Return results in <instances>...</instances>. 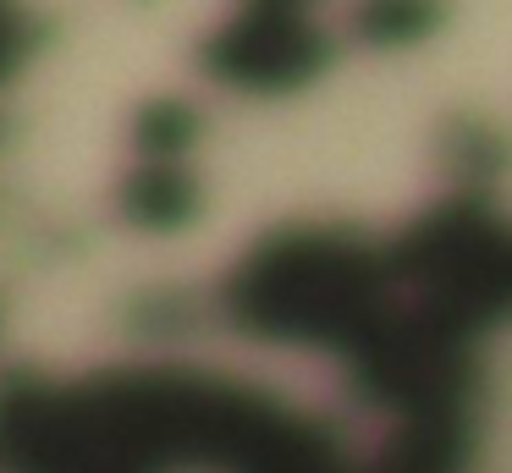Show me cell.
I'll list each match as a JSON object with an SVG mask.
<instances>
[{
    "instance_id": "cell-1",
    "label": "cell",
    "mask_w": 512,
    "mask_h": 473,
    "mask_svg": "<svg viewBox=\"0 0 512 473\" xmlns=\"http://www.w3.org/2000/svg\"><path fill=\"white\" fill-rule=\"evenodd\" d=\"M28 50V17L17 0H0V77L17 66V55Z\"/></svg>"
}]
</instances>
